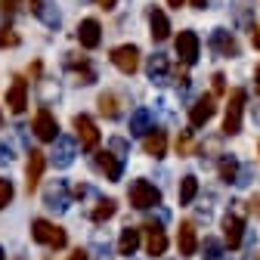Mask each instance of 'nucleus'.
Masks as SVG:
<instances>
[{
    "label": "nucleus",
    "instance_id": "nucleus-40",
    "mask_svg": "<svg viewBox=\"0 0 260 260\" xmlns=\"http://www.w3.org/2000/svg\"><path fill=\"white\" fill-rule=\"evenodd\" d=\"M205 4H208V0H192V7H195V10H205Z\"/></svg>",
    "mask_w": 260,
    "mask_h": 260
},
{
    "label": "nucleus",
    "instance_id": "nucleus-34",
    "mask_svg": "<svg viewBox=\"0 0 260 260\" xmlns=\"http://www.w3.org/2000/svg\"><path fill=\"white\" fill-rule=\"evenodd\" d=\"M248 214L260 217V195H251V199H248Z\"/></svg>",
    "mask_w": 260,
    "mask_h": 260
},
{
    "label": "nucleus",
    "instance_id": "nucleus-12",
    "mask_svg": "<svg viewBox=\"0 0 260 260\" xmlns=\"http://www.w3.org/2000/svg\"><path fill=\"white\" fill-rule=\"evenodd\" d=\"M177 248H180V257H192L195 248H199V236H195V226L189 220H183L177 230Z\"/></svg>",
    "mask_w": 260,
    "mask_h": 260
},
{
    "label": "nucleus",
    "instance_id": "nucleus-44",
    "mask_svg": "<svg viewBox=\"0 0 260 260\" xmlns=\"http://www.w3.org/2000/svg\"><path fill=\"white\" fill-rule=\"evenodd\" d=\"M0 260H4V248H0Z\"/></svg>",
    "mask_w": 260,
    "mask_h": 260
},
{
    "label": "nucleus",
    "instance_id": "nucleus-7",
    "mask_svg": "<svg viewBox=\"0 0 260 260\" xmlns=\"http://www.w3.org/2000/svg\"><path fill=\"white\" fill-rule=\"evenodd\" d=\"M223 239H226V245H230L233 251L242 248V242H245V220L236 211L223 214Z\"/></svg>",
    "mask_w": 260,
    "mask_h": 260
},
{
    "label": "nucleus",
    "instance_id": "nucleus-13",
    "mask_svg": "<svg viewBox=\"0 0 260 260\" xmlns=\"http://www.w3.org/2000/svg\"><path fill=\"white\" fill-rule=\"evenodd\" d=\"M44 168H47L44 152L31 149V152H28V168H25V177H28V192H31V189H38V183H41V177H44Z\"/></svg>",
    "mask_w": 260,
    "mask_h": 260
},
{
    "label": "nucleus",
    "instance_id": "nucleus-27",
    "mask_svg": "<svg viewBox=\"0 0 260 260\" xmlns=\"http://www.w3.org/2000/svg\"><path fill=\"white\" fill-rule=\"evenodd\" d=\"M149 121H152V112L149 109L134 112V118H130V134H143V130L149 127Z\"/></svg>",
    "mask_w": 260,
    "mask_h": 260
},
{
    "label": "nucleus",
    "instance_id": "nucleus-33",
    "mask_svg": "<svg viewBox=\"0 0 260 260\" xmlns=\"http://www.w3.org/2000/svg\"><path fill=\"white\" fill-rule=\"evenodd\" d=\"M223 93H226V78L214 75V96H223Z\"/></svg>",
    "mask_w": 260,
    "mask_h": 260
},
{
    "label": "nucleus",
    "instance_id": "nucleus-9",
    "mask_svg": "<svg viewBox=\"0 0 260 260\" xmlns=\"http://www.w3.org/2000/svg\"><path fill=\"white\" fill-rule=\"evenodd\" d=\"M75 134L81 140V149H96L100 146V130H96L93 118H87V115H75Z\"/></svg>",
    "mask_w": 260,
    "mask_h": 260
},
{
    "label": "nucleus",
    "instance_id": "nucleus-31",
    "mask_svg": "<svg viewBox=\"0 0 260 260\" xmlns=\"http://www.w3.org/2000/svg\"><path fill=\"white\" fill-rule=\"evenodd\" d=\"M19 44V35L7 25V28H0V47H16Z\"/></svg>",
    "mask_w": 260,
    "mask_h": 260
},
{
    "label": "nucleus",
    "instance_id": "nucleus-26",
    "mask_svg": "<svg viewBox=\"0 0 260 260\" xmlns=\"http://www.w3.org/2000/svg\"><path fill=\"white\" fill-rule=\"evenodd\" d=\"M56 143H59V168L72 165V161H75V143L72 140H62V137H56Z\"/></svg>",
    "mask_w": 260,
    "mask_h": 260
},
{
    "label": "nucleus",
    "instance_id": "nucleus-42",
    "mask_svg": "<svg viewBox=\"0 0 260 260\" xmlns=\"http://www.w3.org/2000/svg\"><path fill=\"white\" fill-rule=\"evenodd\" d=\"M254 121L260 124V103H257V112H254Z\"/></svg>",
    "mask_w": 260,
    "mask_h": 260
},
{
    "label": "nucleus",
    "instance_id": "nucleus-30",
    "mask_svg": "<svg viewBox=\"0 0 260 260\" xmlns=\"http://www.w3.org/2000/svg\"><path fill=\"white\" fill-rule=\"evenodd\" d=\"M205 251H208V260H223V248L217 239H205Z\"/></svg>",
    "mask_w": 260,
    "mask_h": 260
},
{
    "label": "nucleus",
    "instance_id": "nucleus-20",
    "mask_svg": "<svg viewBox=\"0 0 260 260\" xmlns=\"http://www.w3.org/2000/svg\"><path fill=\"white\" fill-rule=\"evenodd\" d=\"M239 161L233 158V155H223L220 158V168H217V174H220V180L223 183H239Z\"/></svg>",
    "mask_w": 260,
    "mask_h": 260
},
{
    "label": "nucleus",
    "instance_id": "nucleus-28",
    "mask_svg": "<svg viewBox=\"0 0 260 260\" xmlns=\"http://www.w3.org/2000/svg\"><path fill=\"white\" fill-rule=\"evenodd\" d=\"M47 208H69V205H65V186L59 183V186H53L50 192H47Z\"/></svg>",
    "mask_w": 260,
    "mask_h": 260
},
{
    "label": "nucleus",
    "instance_id": "nucleus-1",
    "mask_svg": "<svg viewBox=\"0 0 260 260\" xmlns=\"http://www.w3.org/2000/svg\"><path fill=\"white\" fill-rule=\"evenodd\" d=\"M127 199L137 211H149V208H158L161 205V189H155L149 180H134L127 189Z\"/></svg>",
    "mask_w": 260,
    "mask_h": 260
},
{
    "label": "nucleus",
    "instance_id": "nucleus-24",
    "mask_svg": "<svg viewBox=\"0 0 260 260\" xmlns=\"http://www.w3.org/2000/svg\"><path fill=\"white\" fill-rule=\"evenodd\" d=\"M115 211H118V205H115L112 199H103L100 205H96V208H93V214H90V220H93V223H106L109 217H115Z\"/></svg>",
    "mask_w": 260,
    "mask_h": 260
},
{
    "label": "nucleus",
    "instance_id": "nucleus-45",
    "mask_svg": "<svg viewBox=\"0 0 260 260\" xmlns=\"http://www.w3.org/2000/svg\"><path fill=\"white\" fill-rule=\"evenodd\" d=\"M257 152H260V146H257Z\"/></svg>",
    "mask_w": 260,
    "mask_h": 260
},
{
    "label": "nucleus",
    "instance_id": "nucleus-23",
    "mask_svg": "<svg viewBox=\"0 0 260 260\" xmlns=\"http://www.w3.org/2000/svg\"><path fill=\"white\" fill-rule=\"evenodd\" d=\"M100 112L106 118H118L121 115V100H118V93H103L100 96Z\"/></svg>",
    "mask_w": 260,
    "mask_h": 260
},
{
    "label": "nucleus",
    "instance_id": "nucleus-5",
    "mask_svg": "<svg viewBox=\"0 0 260 260\" xmlns=\"http://www.w3.org/2000/svg\"><path fill=\"white\" fill-rule=\"evenodd\" d=\"M31 130H35V137H38V140H44V143H56V137H59V121L53 118L50 109H41V112L35 115V121H31Z\"/></svg>",
    "mask_w": 260,
    "mask_h": 260
},
{
    "label": "nucleus",
    "instance_id": "nucleus-22",
    "mask_svg": "<svg viewBox=\"0 0 260 260\" xmlns=\"http://www.w3.org/2000/svg\"><path fill=\"white\" fill-rule=\"evenodd\" d=\"M195 195H199V180H195L192 174H186V177L180 180V205H183V208L192 205Z\"/></svg>",
    "mask_w": 260,
    "mask_h": 260
},
{
    "label": "nucleus",
    "instance_id": "nucleus-16",
    "mask_svg": "<svg viewBox=\"0 0 260 260\" xmlns=\"http://www.w3.org/2000/svg\"><path fill=\"white\" fill-rule=\"evenodd\" d=\"M121 155H112V152H100L96 155V168H100L103 174H106V180H121V161H118Z\"/></svg>",
    "mask_w": 260,
    "mask_h": 260
},
{
    "label": "nucleus",
    "instance_id": "nucleus-14",
    "mask_svg": "<svg viewBox=\"0 0 260 260\" xmlns=\"http://www.w3.org/2000/svg\"><path fill=\"white\" fill-rule=\"evenodd\" d=\"M7 106H10V112H16V115L25 112V106H28V81H22V78L13 81V87L7 90Z\"/></svg>",
    "mask_w": 260,
    "mask_h": 260
},
{
    "label": "nucleus",
    "instance_id": "nucleus-25",
    "mask_svg": "<svg viewBox=\"0 0 260 260\" xmlns=\"http://www.w3.org/2000/svg\"><path fill=\"white\" fill-rule=\"evenodd\" d=\"M149 78L158 81V84L168 81V59H165V56H152V59H149Z\"/></svg>",
    "mask_w": 260,
    "mask_h": 260
},
{
    "label": "nucleus",
    "instance_id": "nucleus-36",
    "mask_svg": "<svg viewBox=\"0 0 260 260\" xmlns=\"http://www.w3.org/2000/svg\"><path fill=\"white\" fill-rule=\"evenodd\" d=\"M251 44L254 50H260V25H251Z\"/></svg>",
    "mask_w": 260,
    "mask_h": 260
},
{
    "label": "nucleus",
    "instance_id": "nucleus-11",
    "mask_svg": "<svg viewBox=\"0 0 260 260\" xmlns=\"http://www.w3.org/2000/svg\"><path fill=\"white\" fill-rule=\"evenodd\" d=\"M78 41H81L84 50H96V47H100L103 44V28H100V22H96V19H84L78 25Z\"/></svg>",
    "mask_w": 260,
    "mask_h": 260
},
{
    "label": "nucleus",
    "instance_id": "nucleus-39",
    "mask_svg": "<svg viewBox=\"0 0 260 260\" xmlns=\"http://www.w3.org/2000/svg\"><path fill=\"white\" fill-rule=\"evenodd\" d=\"M254 90L260 93V65H257V69H254Z\"/></svg>",
    "mask_w": 260,
    "mask_h": 260
},
{
    "label": "nucleus",
    "instance_id": "nucleus-3",
    "mask_svg": "<svg viewBox=\"0 0 260 260\" xmlns=\"http://www.w3.org/2000/svg\"><path fill=\"white\" fill-rule=\"evenodd\" d=\"M31 239H35L38 245H47V248H65V230H59L56 223L50 220H35L31 223Z\"/></svg>",
    "mask_w": 260,
    "mask_h": 260
},
{
    "label": "nucleus",
    "instance_id": "nucleus-41",
    "mask_svg": "<svg viewBox=\"0 0 260 260\" xmlns=\"http://www.w3.org/2000/svg\"><path fill=\"white\" fill-rule=\"evenodd\" d=\"M168 7H174V10H180V7H183V0H168Z\"/></svg>",
    "mask_w": 260,
    "mask_h": 260
},
{
    "label": "nucleus",
    "instance_id": "nucleus-8",
    "mask_svg": "<svg viewBox=\"0 0 260 260\" xmlns=\"http://www.w3.org/2000/svg\"><path fill=\"white\" fill-rule=\"evenodd\" d=\"M214 112H217L214 93H205V96H199V100H195V106H192V112H189V124H192V127H205V124L214 118Z\"/></svg>",
    "mask_w": 260,
    "mask_h": 260
},
{
    "label": "nucleus",
    "instance_id": "nucleus-37",
    "mask_svg": "<svg viewBox=\"0 0 260 260\" xmlns=\"http://www.w3.org/2000/svg\"><path fill=\"white\" fill-rule=\"evenodd\" d=\"M69 260H90V254L78 248V251H72V254H69Z\"/></svg>",
    "mask_w": 260,
    "mask_h": 260
},
{
    "label": "nucleus",
    "instance_id": "nucleus-17",
    "mask_svg": "<svg viewBox=\"0 0 260 260\" xmlns=\"http://www.w3.org/2000/svg\"><path fill=\"white\" fill-rule=\"evenodd\" d=\"M149 25H152V41H168L171 38V22H168V16L161 13V10H152L149 13Z\"/></svg>",
    "mask_w": 260,
    "mask_h": 260
},
{
    "label": "nucleus",
    "instance_id": "nucleus-43",
    "mask_svg": "<svg viewBox=\"0 0 260 260\" xmlns=\"http://www.w3.org/2000/svg\"><path fill=\"white\" fill-rule=\"evenodd\" d=\"M0 127H4V112H0Z\"/></svg>",
    "mask_w": 260,
    "mask_h": 260
},
{
    "label": "nucleus",
    "instance_id": "nucleus-35",
    "mask_svg": "<svg viewBox=\"0 0 260 260\" xmlns=\"http://www.w3.org/2000/svg\"><path fill=\"white\" fill-rule=\"evenodd\" d=\"M0 10H4V13H13V10H19V0H0Z\"/></svg>",
    "mask_w": 260,
    "mask_h": 260
},
{
    "label": "nucleus",
    "instance_id": "nucleus-15",
    "mask_svg": "<svg viewBox=\"0 0 260 260\" xmlns=\"http://www.w3.org/2000/svg\"><path fill=\"white\" fill-rule=\"evenodd\" d=\"M146 251L152 254V257H161L168 251V236H165V230L161 226H155V223H146Z\"/></svg>",
    "mask_w": 260,
    "mask_h": 260
},
{
    "label": "nucleus",
    "instance_id": "nucleus-19",
    "mask_svg": "<svg viewBox=\"0 0 260 260\" xmlns=\"http://www.w3.org/2000/svg\"><path fill=\"white\" fill-rule=\"evenodd\" d=\"M137 248H140V230H134V226L121 230V239H118V254H121V257H130V254H137Z\"/></svg>",
    "mask_w": 260,
    "mask_h": 260
},
{
    "label": "nucleus",
    "instance_id": "nucleus-18",
    "mask_svg": "<svg viewBox=\"0 0 260 260\" xmlns=\"http://www.w3.org/2000/svg\"><path fill=\"white\" fill-rule=\"evenodd\" d=\"M143 149H146V155L161 158L168 152V134H165V130H152V134L146 137V143H143Z\"/></svg>",
    "mask_w": 260,
    "mask_h": 260
},
{
    "label": "nucleus",
    "instance_id": "nucleus-6",
    "mask_svg": "<svg viewBox=\"0 0 260 260\" xmlns=\"http://www.w3.org/2000/svg\"><path fill=\"white\" fill-rule=\"evenodd\" d=\"M199 50H202V44H199V35H195V31H180L177 35V56H180L183 65L199 62Z\"/></svg>",
    "mask_w": 260,
    "mask_h": 260
},
{
    "label": "nucleus",
    "instance_id": "nucleus-4",
    "mask_svg": "<svg viewBox=\"0 0 260 260\" xmlns=\"http://www.w3.org/2000/svg\"><path fill=\"white\" fill-rule=\"evenodd\" d=\"M112 65L121 72V75H134L140 69V50L134 44H124V47H115L112 50Z\"/></svg>",
    "mask_w": 260,
    "mask_h": 260
},
{
    "label": "nucleus",
    "instance_id": "nucleus-10",
    "mask_svg": "<svg viewBox=\"0 0 260 260\" xmlns=\"http://www.w3.org/2000/svg\"><path fill=\"white\" fill-rule=\"evenodd\" d=\"M211 50H214L217 56H223V59H233V56H239V41L230 35V31L217 28L214 35H211Z\"/></svg>",
    "mask_w": 260,
    "mask_h": 260
},
{
    "label": "nucleus",
    "instance_id": "nucleus-2",
    "mask_svg": "<svg viewBox=\"0 0 260 260\" xmlns=\"http://www.w3.org/2000/svg\"><path fill=\"white\" fill-rule=\"evenodd\" d=\"M245 100H248L245 90H233V93H230V106H226V115H223V137H236V134H242Z\"/></svg>",
    "mask_w": 260,
    "mask_h": 260
},
{
    "label": "nucleus",
    "instance_id": "nucleus-38",
    "mask_svg": "<svg viewBox=\"0 0 260 260\" xmlns=\"http://www.w3.org/2000/svg\"><path fill=\"white\" fill-rule=\"evenodd\" d=\"M96 4H100L103 10H115V4H118V0H96Z\"/></svg>",
    "mask_w": 260,
    "mask_h": 260
},
{
    "label": "nucleus",
    "instance_id": "nucleus-21",
    "mask_svg": "<svg viewBox=\"0 0 260 260\" xmlns=\"http://www.w3.org/2000/svg\"><path fill=\"white\" fill-rule=\"evenodd\" d=\"M50 7H53L50 0H31V13H35L38 19H44L47 25H59V13L50 10Z\"/></svg>",
    "mask_w": 260,
    "mask_h": 260
},
{
    "label": "nucleus",
    "instance_id": "nucleus-32",
    "mask_svg": "<svg viewBox=\"0 0 260 260\" xmlns=\"http://www.w3.org/2000/svg\"><path fill=\"white\" fill-rule=\"evenodd\" d=\"M189 149H192V134H189V130H183V134L177 137V152L180 155H189Z\"/></svg>",
    "mask_w": 260,
    "mask_h": 260
},
{
    "label": "nucleus",
    "instance_id": "nucleus-29",
    "mask_svg": "<svg viewBox=\"0 0 260 260\" xmlns=\"http://www.w3.org/2000/svg\"><path fill=\"white\" fill-rule=\"evenodd\" d=\"M13 192H16V189H13V183H10L7 177H0V211H4V208L13 202Z\"/></svg>",
    "mask_w": 260,
    "mask_h": 260
}]
</instances>
